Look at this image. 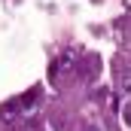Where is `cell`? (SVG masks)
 I'll return each mask as SVG.
<instances>
[{
	"mask_svg": "<svg viewBox=\"0 0 131 131\" xmlns=\"http://www.w3.org/2000/svg\"><path fill=\"white\" fill-rule=\"evenodd\" d=\"M122 122L131 128V104H125V107H122Z\"/></svg>",
	"mask_w": 131,
	"mask_h": 131,
	"instance_id": "5",
	"label": "cell"
},
{
	"mask_svg": "<svg viewBox=\"0 0 131 131\" xmlns=\"http://www.w3.org/2000/svg\"><path fill=\"white\" fill-rule=\"evenodd\" d=\"M73 55H76V52H67L64 58H61V64H58V73H67V70L73 67Z\"/></svg>",
	"mask_w": 131,
	"mask_h": 131,
	"instance_id": "4",
	"label": "cell"
},
{
	"mask_svg": "<svg viewBox=\"0 0 131 131\" xmlns=\"http://www.w3.org/2000/svg\"><path fill=\"white\" fill-rule=\"evenodd\" d=\"M0 116H3V119H15V116H18V101L3 104V107H0Z\"/></svg>",
	"mask_w": 131,
	"mask_h": 131,
	"instance_id": "1",
	"label": "cell"
},
{
	"mask_svg": "<svg viewBox=\"0 0 131 131\" xmlns=\"http://www.w3.org/2000/svg\"><path fill=\"white\" fill-rule=\"evenodd\" d=\"M119 89H122V92H131V70L128 67H125L122 76H119Z\"/></svg>",
	"mask_w": 131,
	"mask_h": 131,
	"instance_id": "3",
	"label": "cell"
},
{
	"mask_svg": "<svg viewBox=\"0 0 131 131\" xmlns=\"http://www.w3.org/2000/svg\"><path fill=\"white\" fill-rule=\"evenodd\" d=\"M82 131H101V128H98V125H85Z\"/></svg>",
	"mask_w": 131,
	"mask_h": 131,
	"instance_id": "6",
	"label": "cell"
},
{
	"mask_svg": "<svg viewBox=\"0 0 131 131\" xmlns=\"http://www.w3.org/2000/svg\"><path fill=\"white\" fill-rule=\"evenodd\" d=\"M98 67H101L98 55H92V58L85 61V76H89V79H95V73H98Z\"/></svg>",
	"mask_w": 131,
	"mask_h": 131,
	"instance_id": "2",
	"label": "cell"
}]
</instances>
